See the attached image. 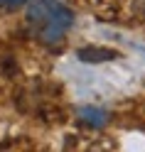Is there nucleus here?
I'll return each mask as SVG.
<instances>
[{
  "label": "nucleus",
  "instance_id": "nucleus-1",
  "mask_svg": "<svg viewBox=\"0 0 145 152\" xmlns=\"http://www.w3.org/2000/svg\"><path fill=\"white\" fill-rule=\"evenodd\" d=\"M27 30L37 42L52 47L64 39L74 25V12L59 0H30L25 12Z\"/></svg>",
  "mask_w": 145,
  "mask_h": 152
},
{
  "label": "nucleus",
  "instance_id": "nucleus-2",
  "mask_svg": "<svg viewBox=\"0 0 145 152\" xmlns=\"http://www.w3.org/2000/svg\"><path fill=\"white\" fill-rule=\"evenodd\" d=\"M76 56H79L81 61H86V64H99V61H111V59H116L118 52L106 49V47H84V49L76 52Z\"/></svg>",
  "mask_w": 145,
  "mask_h": 152
},
{
  "label": "nucleus",
  "instance_id": "nucleus-3",
  "mask_svg": "<svg viewBox=\"0 0 145 152\" xmlns=\"http://www.w3.org/2000/svg\"><path fill=\"white\" fill-rule=\"evenodd\" d=\"M81 120L84 123H89V125H96V128H101L103 123H106V113L99 110V108H81Z\"/></svg>",
  "mask_w": 145,
  "mask_h": 152
},
{
  "label": "nucleus",
  "instance_id": "nucleus-4",
  "mask_svg": "<svg viewBox=\"0 0 145 152\" xmlns=\"http://www.w3.org/2000/svg\"><path fill=\"white\" fill-rule=\"evenodd\" d=\"M15 3H20V0H0V5H15Z\"/></svg>",
  "mask_w": 145,
  "mask_h": 152
}]
</instances>
